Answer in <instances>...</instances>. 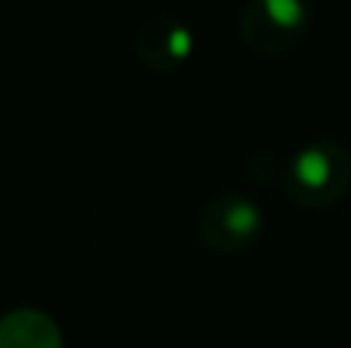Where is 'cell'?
<instances>
[{"instance_id": "obj_1", "label": "cell", "mask_w": 351, "mask_h": 348, "mask_svg": "<svg viewBox=\"0 0 351 348\" xmlns=\"http://www.w3.org/2000/svg\"><path fill=\"white\" fill-rule=\"evenodd\" d=\"M296 179L305 188H324L330 182V158L321 148H305L296 154V164H293Z\"/></svg>"}, {"instance_id": "obj_4", "label": "cell", "mask_w": 351, "mask_h": 348, "mask_svg": "<svg viewBox=\"0 0 351 348\" xmlns=\"http://www.w3.org/2000/svg\"><path fill=\"white\" fill-rule=\"evenodd\" d=\"M170 53L179 55V59L191 53V34H188L185 28H176L173 34H170Z\"/></svg>"}, {"instance_id": "obj_2", "label": "cell", "mask_w": 351, "mask_h": 348, "mask_svg": "<svg viewBox=\"0 0 351 348\" xmlns=\"http://www.w3.org/2000/svg\"><path fill=\"white\" fill-rule=\"evenodd\" d=\"M262 3H265L268 18H271L274 25H280V28H296L305 18L302 0H262Z\"/></svg>"}, {"instance_id": "obj_3", "label": "cell", "mask_w": 351, "mask_h": 348, "mask_svg": "<svg viewBox=\"0 0 351 348\" xmlns=\"http://www.w3.org/2000/svg\"><path fill=\"white\" fill-rule=\"evenodd\" d=\"M225 222H228V228L234 234H253L259 228V210L253 203H234L228 210V219Z\"/></svg>"}]
</instances>
